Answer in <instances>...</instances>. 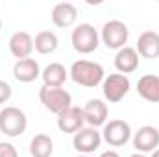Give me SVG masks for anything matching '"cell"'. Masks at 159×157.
<instances>
[{"label": "cell", "instance_id": "obj_12", "mask_svg": "<svg viewBox=\"0 0 159 157\" xmlns=\"http://www.w3.org/2000/svg\"><path fill=\"white\" fill-rule=\"evenodd\" d=\"M52 22L57 28H70L78 20V7L70 2H59L52 7Z\"/></svg>", "mask_w": 159, "mask_h": 157}, {"label": "cell", "instance_id": "obj_20", "mask_svg": "<svg viewBox=\"0 0 159 157\" xmlns=\"http://www.w3.org/2000/svg\"><path fill=\"white\" fill-rule=\"evenodd\" d=\"M54 154V141L46 133H37L30 141V155L32 157H52Z\"/></svg>", "mask_w": 159, "mask_h": 157}, {"label": "cell", "instance_id": "obj_7", "mask_svg": "<svg viewBox=\"0 0 159 157\" xmlns=\"http://www.w3.org/2000/svg\"><path fill=\"white\" fill-rule=\"evenodd\" d=\"M129 89H131L129 78L124 76V74H119V72L106 76L104 81H102V92H104L106 102H109V104H119L129 92Z\"/></svg>", "mask_w": 159, "mask_h": 157}, {"label": "cell", "instance_id": "obj_6", "mask_svg": "<svg viewBox=\"0 0 159 157\" xmlns=\"http://www.w3.org/2000/svg\"><path fill=\"white\" fill-rule=\"evenodd\" d=\"M102 133V141H106L109 146L113 148H120L124 146L126 142L131 141L133 137V131H131V126L122 120V118H115V120H109L104 124V129L100 131Z\"/></svg>", "mask_w": 159, "mask_h": 157}, {"label": "cell", "instance_id": "obj_23", "mask_svg": "<svg viewBox=\"0 0 159 157\" xmlns=\"http://www.w3.org/2000/svg\"><path fill=\"white\" fill-rule=\"evenodd\" d=\"M98 157H120V154L117 150H106V152H102Z\"/></svg>", "mask_w": 159, "mask_h": 157}, {"label": "cell", "instance_id": "obj_22", "mask_svg": "<svg viewBox=\"0 0 159 157\" xmlns=\"http://www.w3.org/2000/svg\"><path fill=\"white\" fill-rule=\"evenodd\" d=\"M0 157H19L15 144L11 142H0Z\"/></svg>", "mask_w": 159, "mask_h": 157}, {"label": "cell", "instance_id": "obj_25", "mask_svg": "<svg viewBox=\"0 0 159 157\" xmlns=\"http://www.w3.org/2000/svg\"><path fill=\"white\" fill-rule=\"evenodd\" d=\"M152 157H159V148H157V150H154V152H152Z\"/></svg>", "mask_w": 159, "mask_h": 157}, {"label": "cell", "instance_id": "obj_26", "mask_svg": "<svg viewBox=\"0 0 159 157\" xmlns=\"http://www.w3.org/2000/svg\"><path fill=\"white\" fill-rule=\"evenodd\" d=\"M0 32H2V19H0Z\"/></svg>", "mask_w": 159, "mask_h": 157}, {"label": "cell", "instance_id": "obj_13", "mask_svg": "<svg viewBox=\"0 0 159 157\" xmlns=\"http://www.w3.org/2000/svg\"><path fill=\"white\" fill-rule=\"evenodd\" d=\"M139 57L144 59H157L159 57V34L154 30H146L139 35L135 46Z\"/></svg>", "mask_w": 159, "mask_h": 157}, {"label": "cell", "instance_id": "obj_14", "mask_svg": "<svg viewBox=\"0 0 159 157\" xmlns=\"http://www.w3.org/2000/svg\"><path fill=\"white\" fill-rule=\"evenodd\" d=\"M9 52L17 61L30 57L34 52V37L28 32H15L9 37Z\"/></svg>", "mask_w": 159, "mask_h": 157}, {"label": "cell", "instance_id": "obj_24", "mask_svg": "<svg viewBox=\"0 0 159 157\" xmlns=\"http://www.w3.org/2000/svg\"><path fill=\"white\" fill-rule=\"evenodd\" d=\"M129 157H148L146 154H139V152H135V154H131Z\"/></svg>", "mask_w": 159, "mask_h": 157}, {"label": "cell", "instance_id": "obj_11", "mask_svg": "<svg viewBox=\"0 0 159 157\" xmlns=\"http://www.w3.org/2000/svg\"><path fill=\"white\" fill-rule=\"evenodd\" d=\"M85 124V117H83V109L76 107V105H70L69 109H65L63 113L57 115V128L59 131L63 133H76L83 128Z\"/></svg>", "mask_w": 159, "mask_h": 157}, {"label": "cell", "instance_id": "obj_9", "mask_svg": "<svg viewBox=\"0 0 159 157\" xmlns=\"http://www.w3.org/2000/svg\"><path fill=\"white\" fill-rule=\"evenodd\" d=\"M131 142L139 154H152L159 148V129L156 126H143L133 133Z\"/></svg>", "mask_w": 159, "mask_h": 157}, {"label": "cell", "instance_id": "obj_1", "mask_svg": "<svg viewBox=\"0 0 159 157\" xmlns=\"http://www.w3.org/2000/svg\"><path fill=\"white\" fill-rule=\"evenodd\" d=\"M69 78L74 83H78L81 87L87 89H94L98 85H102V81L106 78L104 67L96 61H89V59H76L70 65L69 70Z\"/></svg>", "mask_w": 159, "mask_h": 157}, {"label": "cell", "instance_id": "obj_15", "mask_svg": "<svg viewBox=\"0 0 159 157\" xmlns=\"http://www.w3.org/2000/svg\"><path fill=\"white\" fill-rule=\"evenodd\" d=\"M115 69L119 74H131L139 69V54L133 46H124L117 50V56H115Z\"/></svg>", "mask_w": 159, "mask_h": 157}, {"label": "cell", "instance_id": "obj_27", "mask_svg": "<svg viewBox=\"0 0 159 157\" xmlns=\"http://www.w3.org/2000/svg\"><path fill=\"white\" fill-rule=\"evenodd\" d=\"M76 157H89V155H80V154H78V155H76Z\"/></svg>", "mask_w": 159, "mask_h": 157}, {"label": "cell", "instance_id": "obj_5", "mask_svg": "<svg viewBox=\"0 0 159 157\" xmlns=\"http://www.w3.org/2000/svg\"><path fill=\"white\" fill-rule=\"evenodd\" d=\"M128 39H129V30L119 19L107 20L102 26V30H100V41L109 50H120V48H124Z\"/></svg>", "mask_w": 159, "mask_h": 157}, {"label": "cell", "instance_id": "obj_3", "mask_svg": "<svg viewBox=\"0 0 159 157\" xmlns=\"http://www.w3.org/2000/svg\"><path fill=\"white\" fill-rule=\"evenodd\" d=\"M39 100L44 105V109L54 113V115H59V113H63L65 109H69L72 105V96L63 87H46V85H43L39 89Z\"/></svg>", "mask_w": 159, "mask_h": 157}, {"label": "cell", "instance_id": "obj_21", "mask_svg": "<svg viewBox=\"0 0 159 157\" xmlns=\"http://www.w3.org/2000/svg\"><path fill=\"white\" fill-rule=\"evenodd\" d=\"M11 96H13V89H11V85H9L7 81L0 79V104H6Z\"/></svg>", "mask_w": 159, "mask_h": 157}, {"label": "cell", "instance_id": "obj_18", "mask_svg": "<svg viewBox=\"0 0 159 157\" xmlns=\"http://www.w3.org/2000/svg\"><path fill=\"white\" fill-rule=\"evenodd\" d=\"M41 78L46 87H63V83L69 79V70L61 63H50L41 72Z\"/></svg>", "mask_w": 159, "mask_h": 157}, {"label": "cell", "instance_id": "obj_19", "mask_svg": "<svg viewBox=\"0 0 159 157\" xmlns=\"http://www.w3.org/2000/svg\"><path fill=\"white\" fill-rule=\"evenodd\" d=\"M57 44H59V39L54 32L43 30L34 39V50L39 52L41 56H48V54H54L57 50Z\"/></svg>", "mask_w": 159, "mask_h": 157}, {"label": "cell", "instance_id": "obj_2", "mask_svg": "<svg viewBox=\"0 0 159 157\" xmlns=\"http://www.w3.org/2000/svg\"><path fill=\"white\" fill-rule=\"evenodd\" d=\"M70 43H72V48L78 54L87 56V54H93L98 48V44H100V34H98V30L93 24L81 22V24H78L72 30Z\"/></svg>", "mask_w": 159, "mask_h": 157}, {"label": "cell", "instance_id": "obj_17", "mask_svg": "<svg viewBox=\"0 0 159 157\" xmlns=\"http://www.w3.org/2000/svg\"><path fill=\"white\" fill-rule=\"evenodd\" d=\"M137 92L143 100L150 104H159V76L144 74L137 81Z\"/></svg>", "mask_w": 159, "mask_h": 157}, {"label": "cell", "instance_id": "obj_10", "mask_svg": "<svg viewBox=\"0 0 159 157\" xmlns=\"http://www.w3.org/2000/svg\"><path fill=\"white\" fill-rule=\"evenodd\" d=\"M83 117H85V124H89L91 128H100L107 122V104L100 98H91L83 107Z\"/></svg>", "mask_w": 159, "mask_h": 157}, {"label": "cell", "instance_id": "obj_16", "mask_svg": "<svg viewBox=\"0 0 159 157\" xmlns=\"http://www.w3.org/2000/svg\"><path fill=\"white\" fill-rule=\"evenodd\" d=\"M13 76L20 83H32V81H35L41 76V67L39 63L35 59H32V57L19 59L13 65Z\"/></svg>", "mask_w": 159, "mask_h": 157}, {"label": "cell", "instance_id": "obj_4", "mask_svg": "<svg viewBox=\"0 0 159 157\" xmlns=\"http://www.w3.org/2000/svg\"><path fill=\"white\" fill-rule=\"evenodd\" d=\"M28 128V118L26 113L15 105H7L0 111V133L6 137H19L26 131Z\"/></svg>", "mask_w": 159, "mask_h": 157}, {"label": "cell", "instance_id": "obj_8", "mask_svg": "<svg viewBox=\"0 0 159 157\" xmlns=\"http://www.w3.org/2000/svg\"><path fill=\"white\" fill-rule=\"evenodd\" d=\"M100 144H102V133L91 126L81 128L72 137V146L80 155H89V154L96 152L100 148Z\"/></svg>", "mask_w": 159, "mask_h": 157}]
</instances>
